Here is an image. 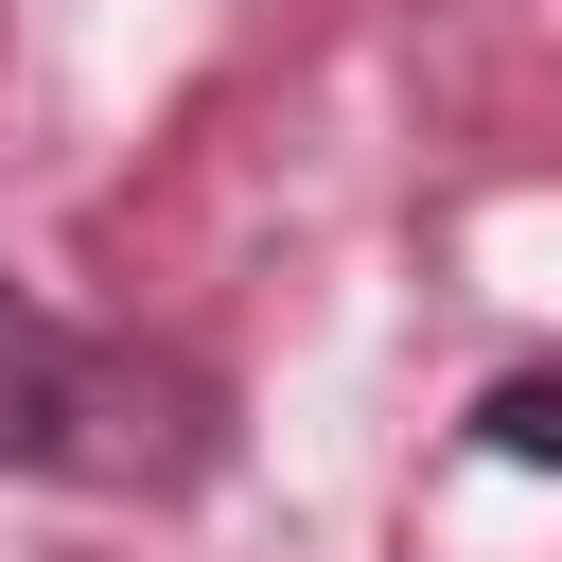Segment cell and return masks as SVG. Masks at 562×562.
I'll list each match as a JSON object with an SVG mask.
<instances>
[{
	"label": "cell",
	"mask_w": 562,
	"mask_h": 562,
	"mask_svg": "<svg viewBox=\"0 0 562 562\" xmlns=\"http://www.w3.org/2000/svg\"><path fill=\"white\" fill-rule=\"evenodd\" d=\"M0 474H70V492H176L211 474V386L176 351L70 334L35 281H0Z\"/></svg>",
	"instance_id": "6da1fadb"
},
{
	"label": "cell",
	"mask_w": 562,
	"mask_h": 562,
	"mask_svg": "<svg viewBox=\"0 0 562 562\" xmlns=\"http://www.w3.org/2000/svg\"><path fill=\"white\" fill-rule=\"evenodd\" d=\"M404 544H422V562H562V369L474 386V422L439 439Z\"/></svg>",
	"instance_id": "7a4b0ae2"
}]
</instances>
